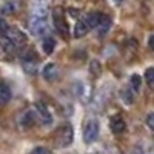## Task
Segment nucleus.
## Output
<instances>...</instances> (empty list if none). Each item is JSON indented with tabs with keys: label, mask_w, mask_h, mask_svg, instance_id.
<instances>
[{
	"label": "nucleus",
	"mask_w": 154,
	"mask_h": 154,
	"mask_svg": "<svg viewBox=\"0 0 154 154\" xmlns=\"http://www.w3.org/2000/svg\"><path fill=\"white\" fill-rule=\"evenodd\" d=\"M72 139H74V131H72V126L71 125H63L59 128L57 136H56V143L62 148H66L72 143Z\"/></svg>",
	"instance_id": "1"
},
{
	"label": "nucleus",
	"mask_w": 154,
	"mask_h": 154,
	"mask_svg": "<svg viewBox=\"0 0 154 154\" xmlns=\"http://www.w3.org/2000/svg\"><path fill=\"white\" fill-rule=\"evenodd\" d=\"M49 2L48 0H32L31 2V17L34 19H48Z\"/></svg>",
	"instance_id": "2"
},
{
	"label": "nucleus",
	"mask_w": 154,
	"mask_h": 154,
	"mask_svg": "<svg viewBox=\"0 0 154 154\" xmlns=\"http://www.w3.org/2000/svg\"><path fill=\"white\" fill-rule=\"evenodd\" d=\"M99 131H100L99 122L94 120V119L88 120L85 128H83V140H85V143H93L94 140L99 137Z\"/></svg>",
	"instance_id": "3"
},
{
	"label": "nucleus",
	"mask_w": 154,
	"mask_h": 154,
	"mask_svg": "<svg viewBox=\"0 0 154 154\" xmlns=\"http://www.w3.org/2000/svg\"><path fill=\"white\" fill-rule=\"evenodd\" d=\"M29 29L35 37L45 35L48 32V19H29Z\"/></svg>",
	"instance_id": "4"
},
{
	"label": "nucleus",
	"mask_w": 154,
	"mask_h": 154,
	"mask_svg": "<svg viewBox=\"0 0 154 154\" xmlns=\"http://www.w3.org/2000/svg\"><path fill=\"white\" fill-rule=\"evenodd\" d=\"M3 37H6L8 40H9L11 43H14L17 48H22L25 43H26V35H25L20 29H17V28H9V29L3 34Z\"/></svg>",
	"instance_id": "5"
},
{
	"label": "nucleus",
	"mask_w": 154,
	"mask_h": 154,
	"mask_svg": "<svg viewBox=\"0 0 154 154\" xmlns=\"http://www.w3.org/2000/svg\"><path fill=\"white\" fill-rule=\"evenodd\" d=\"M109 128H111V131L116 133V134L123 133L125 128H126V123H125V120H123L122 116H119V114L112 116V117L109 119Z\"/></svg>",
	"instance_id": "6"
},
{
	"label": "nucleus",
	"mask_w": 154,
	"mask_h": 154,
	"mask_svg": "<svg viewBox=\"0 0 154 154\" xmlns=\"http://www.w3.org/2000/svg\"><path fill=\"white\" fill-rule=\"evenodd\" d=\"M42 75H43V79L48 80V82L56 80L57 75H59L57 65H56V63H46V65L43 66V69H42Z\"/></svg>",
	"instance_id": "7"
},
{
	"label": "nucleus",
	"mask_w": 154,
	"mask_h": 154,
	"mask_svg": "<svg viewBox=\"0 0 154 154\" xmlns=\"http://www.w3.org/2000/svg\"><path fill=\"white\" fill-rule=\"evenodd\" d=\"M19 123L22 128H29L35 123V114L32 111H25L19 116Z\"/></svg>",
	"instance_id": "8"
},
{
	"label": "nucleus",
	"mask_w": 154,
	"mask_h": 154,
	"mask_svg": "<svg viewBox=\"0 0 154 154\" xmlns=\"http://www.w3.org/2000/svg\"><path fill=\"white\" fill-rule=\"evenodd\" d=\"M102 19H103V14H100V12H91V14H88V16L85 17L88 26L91 28V29L99 26V23L102 22Z\"/></svg>",
	"instance_id": "9"
},
{
	"label": "nucleus",
	"mask_w": 154,
	"mask_h": 154,
	"mask_svg": "<svg viewBox=\"0 0 154 154\" xmlns=\"http://www.w3.org/2000/svg\"><path fill=\"white\" fill-rule=\"evenodd\" d=\"M89 29H91V28L88 26V23H86L85 19L83 20H79V22L75 23V26H74V37H83Z\"/></svg>",
	"instance_id": "10"
},
{
	"label": "nucleus",
	"mask_w": 154,
	"mask_h": 154,
	"mask_svg": "<svg viewBox=\"0 0 154 154\" xmlns=\"http://www.w3.org/2000/svg\"><path fill=\"white\" fill-rule=\"evenodd\" d=\"M109 28H111V19L106 17V16H103V19H102V22L99 23V26H97L96 29H97V34H99L100 37H103V35L109 31Z\"/></svg>",
	"instance_id": "11"
},
{
	"label": "nucleus",
	"mask_w": 154,
	"mask_h": 154,
	"mask_svg": "<svg viewBox=\"0 0 154 154\" xmlns=\"http://www.w3.org/2000/svg\"><path fill=\"white\" fill-rule=\"evenodd\" d=\"M35 106H37V112L40 114V117H42L43 123H51V122H53V116H51V112L48 111V108H46L45 105L37 103Z\"/></svg>",
	"instance_id": "12"
},
{
	"label": "nucleus",
	"mask_w": 154,
	"mask_h": 154,
	"mask_svg": "<svg viewBox=\"0 0 154 154\" xmlns=\"http://www.w3.org/2000/svg\"><path fill=\"white\" fill-rule=\"evenodd\" d=\"M9 99H11V89H9V86L3 82L2 85H0V103L6 105L8 102H9Z\"/></svg>",
	"instance_id": "13"
},
{
	"label": "nucleus",
	"mask_w": 154,
	"mask_h": 154,
	"mask_svg": "<svg viewBox=\"0 0 154 154\" xmlns=\"http://www.w3.org/2000/svg\"><path fill=\"white\" fill-rule=\"evenodd\" d=\"M42 48H43V53L45 54H51L56 48V40L53 37H45L43 38V43H42Z\"/></svg>",
	"instance_id": "14"
},
{
	"label": "nucleus",
	"mask_w": 154,
	"mask_h": 154,
	"mask_svg": "<svg viewBox=\"0 0 154 154\" xmlns=\"http://www.w3.org/2000/svg\"><path fill=\"white\" fill-rule=\"evenodd\" d=\"M54 22H56V26H57L59 31L66 32V25H65V22H63V19L60 17V9L54 11Z\"/></svg>",
	"instance_id": "15"
},
{
	"label": "nucleus",
	"mask_w": 154,
	"mask_h": 154,
	"mask_svg": "<svg viewBox=\"0 0 154 154\" xmlns=\"http://www.w3.org/2000/svg\"><path fill=\"white\" fill-rule=\"evenodd\" d=\"M133 93H136L134 89L131 88V89H122V100L125 102L126 105H131L133 103V100H134V94Z\"/></svg>",
	"instance_id": "16"
},
{
	"label": "nucleus",
	"mask_w": 154,
	"mask_h": 154,
	"mask_svg": "<svg viewBox=\"0 0 154 154\" xmlns=\"http://www.w3.org/2000/svg\"><path fill=\"white\" fill-rule=\"evenodd\" d=\"M14 11H16L14 2H6V3L3 5V8H2V14H3V16H8V14H12Z\"/></svg>",
	"instance_id": "17"
},
{
	"label": "nucleus",
	"mask_w": 154,
	"mask_h": 154,
	"mask_svg": "<svg viewBox=\"0 0 154 154\" xmlns=\"http://www.w3.org/2000/svg\"><path fill=\"white\" fill-rule=\"evenodd\" d=\"M145 80L151 88H154V68H148L145 71Z\"/></svg>",
	"instance_id": "18"
},
{
	"label": "nucleus",
	"mask_w": 154,
	"mask_h": 154,
	"mask_svg": "<svg viewBox=\"0 0 154 154\" xmlns=\"http://www.w3.org/2000/svg\"><path fill=\"white\" fill-rule=\"evenodd\" d=\"M131 88L134 89V91H139V88H140V75H137V74L131 75Z\"/></svg>",
	"instance_id": "19"
},
{
	"label": "nucleus",
	"mask_w": 154,
	"mask_h": 154,
	"mask_svg": "<svg viewBox=\"0 0 154 154\" xmlns=\"http://www.w3.org/2000/svg\"><path fill=\"white\" fill-rule=\"evenodd\" d=\"M146 125L154 131V112H149V114L146 116Z\"/></svg>",
	"instance_id": "20"
},
{
	"label": "nucleus",
	"mask_w": 154,
	"mask_h": 154,
	"mask_svg": "<svg viewBox=\"0 0 154 154\" xmlns=\"http://www.w3.org/2000/svg\"><path fill=\"white\" fill-rule=\"evenodd\" d=\"M31 154H49V151H48L46 148H43V146H38V148H35Z\"/></svg>",
	"instance_id": "21"
},
{
	"label": "nucleus",
	"mask_w": 154,
	"mask_h": 154,
	"mask_svg": "<svg viewBox=\"0 0 154 154\" xmlns=\"http://www.w3.org/2000/svg\"><path fill=\"white\" fill-rule=\"evenodd\" d=\"M0 26H2V32H3V34L8 31V26H6V22H5V20H0Z\"/></svg>",
	"instance_id": "22"
},
{
	"label": "nucleus",
	"mask_w": 154,
	"mask_h": 154,
	"mask_svg": "<svg viewBox=\"0 0 154 154\" xmlns=\"http://www.w3.org/2000/svg\"><path fill=\"white\" fill-rule=\"evenodd\" d=\"M148 45H149V48H151V49L154 51V34H152V35L149 37V40H148Z\"/></svg>",
	"instance_id": "23"
},
{
	"label": "nucleus",
	"mask_w": 154,
	"mask_h": 154,
	"mask_svg": "<svg viewBox=\"0 0 154 154\" xmlns=\"http://www.w3.org/2000/svg\"><path fill=\"white\" fill-rule=\"evenodd\" d=\"M114 2H116V3H120V2H123V0H114Z\"/></svg>",
	"instance_id": "24"
},
{
	"label": "nucleus",
	"mask_w": 154,
	"mask_h": 154,
	"mask_svg": "<svg viewBox=\"0 0 154 154\" xmlns=\"http://www.w3.org/2000/svg\"><path fill=\"white\" fill-rule=\"evenodd\" d=\"M149 154H154V151H151V152H149Z\"/></svg>",
	"instance_id": "25"
}]
</instances>
